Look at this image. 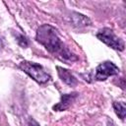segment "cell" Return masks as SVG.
Returning <instances> with one entry per match:
<instances>
[{"label": "cell", "instance_id": "6da1fadb", "mask_svg": "<svg viewBox=\"0 0 126 126\" xmlns=\"http://www.w3.org/2000/svg\"><path fill=\"white\" fill-rule=\"evenodd\" d=\"M35 38L36 41L43 45L47 51L61 60L75 61L78 59L60 39L57 30L48 24L42 25L37 29Z\"/></svg>", "mask_w": 126, "mask_h": 126}, {"label": "cell", "instance_id": "7a4b0ae2", "mask_svg": "<svg viewBox=\"0 0 126 126\" xmlns=\"http://www.w3.org/2000/svg\"><path fill=\"white\" fill-rule=\"evenodd\" d=\"M19 67L32 79H33L40 85H43L50 80V75L47 74L45 70L42 68V66L37 63L31 61H22L19 64Z\"/></svg>", "mask_w": 126, "mask_h": 126}, {"label": "cell", "instance_id": "3957f363", "mask_svg": "<svg viewBox=\"0 0 126 126\" xmlns=\"http://www.w3.org/2000/svg\"><path fill=\"white\" fill-rule=\"evenodd\" d=\"M96 37L100 41L104 42L106 45L111 47L112 49L119 50V51H122L124 49V41L121 38H119L118 36H116L115 33L113 32V31L108 28L101 29L96 33Z\"/></svg>", "mask_w": 126, "mask_h": 126}, {"label": "cell", "instance_id": "277c9868", "mask_svg": "<svg viewBox=\"0 0 126 126\" xmlns=\"http://www.w3.org/2000/svg\"><path fill=\"white\" fill-rule=\"evenodd\" d=\"M119 73V68L110 61H105L100 63L95 69L94 79L97 81H104L110 76L117 75Z\"/></svg>", "mask_w": 126, "mask_h": 126}, {"label": "cell", "instance_id": "5b68a950", "mask_svg": "<svg viewBox=\"0 0 126 126\" xmlns=\"http://www.w3.org/2000/svg\"><path fill=\"white\" fill-rule=\"evenodd\" d=\"M78 94H79L78 93H71V94H62L60 101L53 106V109L56 110V111L66 110L67 108H69V106L71 105V103L76 99V97L78 96Z\"/></svg>", "mask_w": 126, "mask_h": 126}, {"label": "cell", "instance_id": "8992f818", "mask_svg": "<svg viewBox=\"0 0 126 126\" xmlns=\"http://www.w3.org/2000/svg\"><path fill=\"white\" fill-rule=\"evenodd\" d=\"M57 72H58V76L61 79L62 82H64L65 84H67L70 87H74L78 84L77 79L71 74V72L67 69H64L60 66H57Z\"/></svg>", "mask_w": 126, "mask_h": 126}, {"label": "cell", "instance_id": "52a82bcc", "mask_svg": "<svg viewBox=\"0 0 126 126\" xmlns=\"http://www.w3.org/2000/svg\"><path fill=\"white\" fill-rule=\"evenodd\" d=\"M72 22H73V25L76 27H86V26L91 25V21L89 18L85 17L82 14H78V13H73Z\"/></svg>", "mask_w": 126, "mask_h": 126}, {"label": "cell", "instance_id": "ba28073f", "mask_svg": "<svg viewBox=\"0 0 126 126\" xmlns=\"http://www.w3.org/2000/svg\"><path fill=\"white\" fill-rule=\"evenodd\" d=\"M113 108L115 110V113L118 115V117L123 120L125 118V113H126V105L125 102L122 101H114L113 102Z\"/></svg>", "mask_w": 126, "mask_h": 126}, {"label": "cell", "instance_id": "9c48e42d", "mask_svg": "<svg viewBox=\"0 0 126 126\" xmlns=\"http://www.w3.org/2000/svg\"><path fill=\"white\" fill-rule=\"evenodd\" d=\"M16 39H17V42L22 46V47H28L29 45V41L27 39L26 36H24L23 34H20V33H16Z\"/></svg>", "mask_w": 126, "mask_h": 126}, {"label": "cell", "instance_id": "30bf717a", "mask_svg": "<svg viewBox=\"0 0 126 126\" xmlns=\"http://www.w3.org/2000/svg\"><path fill=\"white\" fill-rule=\"evenodd\" d=\"M28 126H39V124L32 118H30L28 121Z\"/></svg>", "mask_w": 126, "mask_h": 126}, {"label": "cell", "instance_id": "8fae6325", "mask_svg": "<svg viewBox=\"0 0 126 126\" xmlns=\"http://www.w3.org/2000/svg\"><path fill=\"white\" fill-rule=\"evenodd\" d=\"M2 47V38H1V36H0V48Z\"/></svg>", "mask_w": 126, "mask_h": 126}]
</instances>
